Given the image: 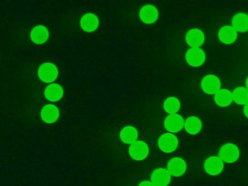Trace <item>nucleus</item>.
<instances>
[{
    "label": "nucleus",
    "mask_w": 248,
    "mask_h": 186,
    "mask_svg": "<svg viewBox=\"0 0 248 186\" xmlns=\"http://www.w3.org/2000/svg\"><path fill=\"white\" fill-rule=\"evenodd\" d=\"M240 156V149L237 145L228 143L223 145L218 151V157L227 164H233L238 160Z\"/></svg>",
    "instance_id": "obj_1"
},
{
    "label": "nucleus",
    "mask_w": 248,
    "mask_h": 186,
    "mask_svg": "<svg viewBox=\"0 0 248 186\" xmlns=\"http://www.w3.org/2000/svg\"><path fill=\"white\" fill-rule=\"evenodd\" d=\"M38 77L45 83H52L58 78L59 71L55 64L45 63L38 69Z\"/></svg>",
    "instance_id": "obj_2"
},
{
    "label": "nucleus",
    "mask_w": 248,
    "mask_h": 186,
    "mask_svg": "<svg viewBox=\"0 0 248 186\" xmlns=\"http://www.w3.org/2000/svg\"><path fill=\"white\" fill-rule=\"evenodd\" d=\"M159 149L163 153H170L175 152L179 146V140L175 135L171 133H165L159 137Z\"/></svg>",
    "instance_id": "obj_3"
},
{
    "label": "nucleus",
    "mask_w": 248,
    "mask_h": 186,
    "mask_svg": "<svg viewBox=\"0 0 248 186\" xmlns=\"http://www.w3.org/2000/svg\"><path fill=\"white\" fill-rule=\"evenodd\" d=\"M149 146L145 142L137 140L130 145L128 149L130 157L136 161H142L149 154Z\"/></svg>",
    "instance_id": "obj_4"
},
{
    "label": "nucleus",
    "mask_w": 248,
    "mask_h": 186,
    "mask_svg": "<svg viewBox=\"0 0 248 186\" xmlns=\"http://www.w3.org/2000/svg\"><path fill=\"white\" fill-rule=\"evenodd\" d=\"M221 80L214 74L205 76L201 81V89L208 95H215L218 90H221Z\"/></svg>",
    "instance_id": "obj_5"
},
{
    "label": "nucleus",
    "mask_w": 248,
    "mask_h": 186,
    "mask_svg": "<svg viewBox=\"0 0 248 186\" xmlns=\"http://www.w3.org/2000/svg\"><path fill=\"white\" fill-rule=\"evenodd\" d=\"M224 169V162L218 156H210L204 162V169L211 176L220 175Z\"/></svg>",
    "instance_id": "obj_6"
},
{
    "label": "nucleus",
    "mask_w": 248,
    "mask_h": 186,
    "mask_svg": "<svg viewBox=\"0 0 248 186\" xmlns=\"http://www.w3.org/2000/svg\"><path fill=\"white\" fill-rule=\"evenodd\" d=\"M188 65L192 67H199L205 63L206 55L201 48H192L186 51L185 55Z\"/></svg>",
    "instance_id": "obj_7"
},
{
    "label": "nucleus",
    "mask_w": 248,
    "mask_h": 186,
    "mask_svg": "<svg viewBox=\"0 0 248 186\" xmlns=\"http://www.w3.org/2000/svg\"><path fill=\"white\" fill-rule=\"evenodd\" d=\"M185 120L178 114H169L164 121V127L170 133L180 132L184 127Z\"/></svg>",
    "instance_id": "obj_8"
},
{
    "label": "nucleus",
    "mask_w": 248,
    "mask_h": 186,
    "mask_svg": "<svg viewBox=\"0 0 248 186\" xmlns=\"http://www.w3.org/2000/svg\"><path fill=\"white\" fill-rule=\"evenodd\" d=\"M139 16L143 23L147 25L153 24L158 18V10L154 5L146 4L140 9Z\"/></svg>",
    "instance_id": "obj_9"
},
{
    "label": "nucleus",
    "mask_w": 248,
    "mask_h": 186,
    "mask_svg": "<svg viewBox=\"0 0 248 186\" xmlns=\"http://www.w3.org/2000/svg\"><path fill=\"white\" fill-rule=\"evenodd\" d=\"M59 108L54 104H47L42 108L40 113L41 118L46 124H54L60 117Z\"/></svg>",
    "instance_id": "obj_10"
},
{
    "label": "nucleus",
    "mask_w": 248,
    "mask_h": 186,
    "mask_svg": "<svg viewBox=\"0 0 248 186\" xmlns=\"http://www.w3.org/2000/svg\"><path fill=\"white\" fill-rule=\"evenodd\" d=\"M186 163L183 159L174 157L169 161L167 170L173 177H181L185 175L186 171Z\"/></svg>",
    "instance_id": "obj_11"
},
{
    "label": "nucleus",
    "mask_w": 248,
    "mask_h": 186,
    "mask_svg": "<svg viewBox=\"0 0 248 186\" xmlns=\"http://www.w3.org/2000/svg\"><path fill=\"white\" fill-rule=\"evenodd\" d=\"M186 44L192 48H198L205 42V34L198 29L188 31L185 36Z\"/></svg>",
    "instance_id": "obj_12"
},
{
    "label": "nucleus",
    "mask_w": 248,
    "mask_h": 186,
    "mask_svg": "<svg viewBox=\"0 0 248 186\" xmlns=\"http://www.w3.org/2000/svg\"><path fill=\"white\" fill-rule=\"evenodd\" d=\"M100 20L94 13H87L80 20V26L86 32H94L98 29Z\"/></svg>",
    "instance_id": "obj_13"
},
{
    "label": "nucleus",
    "mask_w": 248,
    "mask_h": 186,
    "mask_svg": "<svg viewBox=\"0 0 248 186\" xmlns=\"http://www.w3.org/2000/svg\"><path fill=\"white\" fill-rule=\"evenodd\" d=\"M171 175L169 171L163 168H158L153 171L151 175V182L155 186H168L170 184Z\"/></svg>",
    "instance_id": "obj_14"
},
{
    "label": "nucleus",
    "mask_w": 248,
    "mask_h": 186,
    "mask_svg": "<svg viewBox=\"0 0 248 186\" xmlns=\"http://www.w3.org/2000/svg\"><path fill=\"white\" fill-rule=\"evenodd\" d=\"M49 33L47 28L42 25L35 26L30 33V38L33 43L42 45L49 39Z\"/></svg>",
    "instance_id": "obj_15"
},
{
    "label": "nucleus",
    "mask_w": 248,
    "mask_h": 186,
    "mask_svg": "<svg viewBox=\"0 0 248 186\" xmlns=\"http://www.w3.org/2000/svg\"><path fill=\"white\" fill-rule=\"evenodd\" d=\"M220 42L225 45H232L237 39V32L232 26H223L218 34Z\"/></svg>",
    "instance_id": "obj_16"
},
{
    "label": "nucleus",
    "mask_w": 248,
    "mask_h": 186,
    "mask_svg": "<svg viewBox=\"0 0 248 186\" xmlns=\"http://www.w3.org/2000/svg\"><path fill=\"white\" fill-rule=\"evenodd\" d=\"M64 95V90L60 85L51 83L45 90V96L47 101L51 102H57L62 99Z\"/></svg>",
    "instance_id": "obj_17"
},
{
    "label": "nucleus",
    "mask_w": 248,
    "mask_h": 186,
    "mask_svg": "<svg viewBox=\"0 0 248 186\" xmlns=\"http://www.w3.org/2000/svg\"><path fill=\"white\" fill-rule=\"evenodd\" d=\"M214 102L222 108L230 106L233 102L232 93L227 89H221L214 95Z\"/></svg>",
    "instance_id": "obj_18"
},
{
    "label": "nucleus",
    "mask_w": 248,
    "mask_h": 186,
    "mask_svg": "<svg viewBox=\"0 0 248 186\" xmlns=\"http://www.w3.org/2000/svg\"><path fill=\"white\" fill-rule=\"evenodd\" d=\"M232 26L240 33L248 32V15L245 13L236 14L232 20Z\"/></svg>",
    "instance_id": "obj_19"
},
{
    "label": "nucleus",
    "mask_w": 248,
    "mask_h": 186,
    "mask_svg": "<svg viewBox=\"0 0 248 186\" xmlns=\"http://www.w3.org/2000/svg\"><path fill=\"white\" fill-rule=\"evenodd\" d=\"M184 127L188 134L195 135L202 130V121L198 117H190L186 118V121H185Z\"/></svg>",
    "instance_id": "obj_20"
},
{
    "label": "nucleus",
    "mask_w": 248,
    "mask_h": 186,
    "mask_svg": "<svg viewBox=\"0 0 248 186\" xmlns=\"http://www.w3.org/2000/svg\"><path fill=\"white\" fill-rule=\"evenodd\" d=\"M139 137L138 131L132 126H127L120 132V138L125 144H130L137 141Z\"/></svg>",
    "instance_id": "obj_21"
},
{
    "label": "nucleus",
    "mask_w": 248,
    "mask_h": 186,
    "mask_svg": "<svg viewBox=\"0 0 248 186\" xmlns=\"http://www.w3.org/2000/svg\"><path fill=\"white\" fill-rule=\"evenodd\" d=\"M233 101L238 105H244L248 102V90L246 87H238L232 92Z\"/></svg>",
    "instance_id": "obj_22"
},
{
    "label": "nucleus",
    "mask_w": 248,
    "mask_h": 186,
    "mask_svg": "<svg viewBox=\"0 0 248 186\" xmlns=\"http://www.w3.org/2000/svg\"><path fill=\"white\" fill-rule=\"evenodd\" d=\"M163 108L168 114H177L178 111L180 110L181 103L177 98L175 97H170L165 101Z\"/></svg>",
    "instance_id": "obj_23"
},
{
    "label": "nucleus",
    "mask_w": 248,
    "mask_h": 186,
    "mask_svg": "<svg viewBox=\"0 0 248 186\" xmlns=\"http://www.w3.org/2000/svg\"><path fill=\"white\" fill-rule=\"evenodd\" d=\"M138 186H155V185L151 182V181H145L140 183V185Z\"/></svg>",
    "instance_id": "obj_24"
},
{
    "label": "nucleus",
    "mask_w": 248,
    "mask_h": 186,
    "mask_svg": "<svg viewBox=\"0 0 248 186\" xmlns=\"http://www.w3.org/2000/svg\"><path fill=\"white\" fill-rule=\"evenodd\" d=\"M243 113H244L245 116H246V117L248 118V102L244 105Z\"/></svg>",
    "instance_id": "obj_25"
},
{
    "label": "nucleus",
    "mask_w": 248,
    "mask_h": 186,
    "mask_svg": "<svg viewBox=\"0 0 248 186\" xmlns=\"http://www.w3.org/2000/svg\"><path fill=\"white\" fill-rule=\"evenodd\" d=\"M246 88H247L248 90V77L247 78V80H246Z\"/></svg>",
    "instance_id": "obj_26"
}]
</instances>
